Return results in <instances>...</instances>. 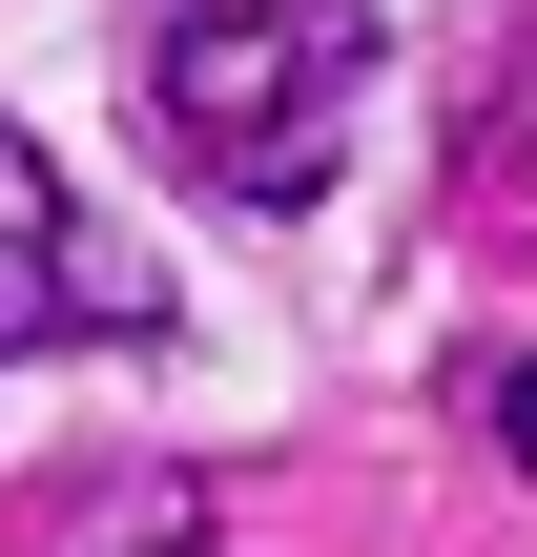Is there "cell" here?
<instances>
[{
    "label": "cell",
    "instance_id": "obj_1",
    "mask_svg": "<svg viewBox=\"0 0 537 557\" xmlns=\"http://www.w3.org/2000/svg\"><path fill=\"white\" fill-rule=\"evenodd\" d=\"M145 124L228 207H310L373 124V0H186L145 41Z\"/></svg>",
    "mask_w": 537,
    "mask_h": 557
},
{
    "label": "cell",
    "instance_id": "obj_2",
    "mask_svg": "<svg viewBox=\"0 0 537 557\" xmlns=\"http://www.w3.org/2000/svg\"><path fill=\"white\" fill-rule=\"evenodd\" d=\"M62 331H145V289H124V248L62 207V165L0 124V372H21V351H62Z\"/></svg>",
    "mask_w": 537,
    "mask_h": 557
},
{
    "label": "cell",
    "instance_id": "obj_3",
    "mask_svg": "<svg viewBox=\"0 0 537 557\" xmlns=\"http://www.w3.org/2000/svg\"><path fill=\"white\" fill-rule=\"evenodd\" d=\"M497 455H517V475H537V351H517V372H497Z\"/></svg>",
    "mask_w": 537,
    "mask_h": 557
}]
</instances>
